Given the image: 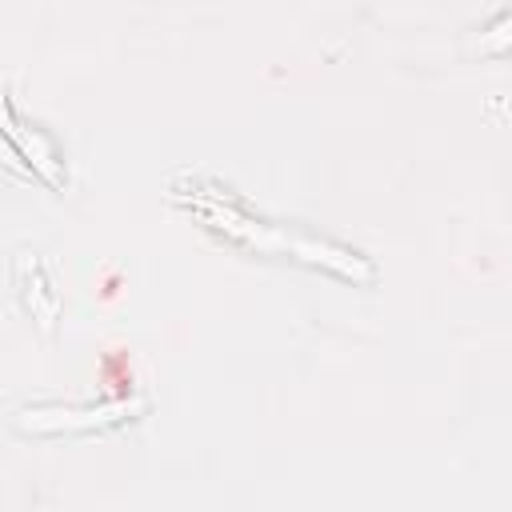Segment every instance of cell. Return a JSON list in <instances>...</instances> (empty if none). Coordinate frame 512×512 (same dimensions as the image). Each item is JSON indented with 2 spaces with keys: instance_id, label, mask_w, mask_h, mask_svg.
Here are the masks:
<instances>
[{
  "instance_id": "cell-1",
  "label": "cell",
  "mask_w": 512,
  "mask_h": 512,
  "mask_svg": "<svg viewBox=\"0 0 512 512\" xmlns=\"http://www.w3.org/2000/svg\"><path fill=\"white\" fill-rule=\"evenodd\" d=\"M144 400H104V404H36L16 416V428L24 432H92L120 424L124 416L140 412Z\"/></svg>"
},
{
  "instance_id": "cell-2",
  "label": "cell",
  "mask_w": 512,
  "mask_h": 512,
  "mask_svg": "<svg viewBox=\"0 0 512 512\" xmlns=\"http://www.w3.org/2000/svg\"><path fill=\"white\" fill-rule=\"evenodd\" d=\"M4 136H8V144L20 152V156H28V164L52 184V188H64V168H60V156H56V148L32 128V136H24L20 132V124H16V108H12V100L4 104Z\"/></svg>"
},
{
  "instance_id": "cell-3",
  "label": "cell",
  "mask_w": 512,
  "mask_h": 512,
  "mask_svg": "<svg viewBox=\"0 0 512 512\" xmlns=\"http://www.w3.org/2000/svg\"><path fill=\"white\" fill-rule=\"evenodd\" d=\"M508 44H512V8L480 32V48H488V52H500V48H508Z\"/></svg>"
}]
</instances>
